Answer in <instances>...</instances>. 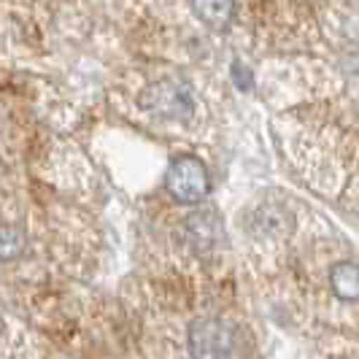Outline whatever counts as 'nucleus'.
Segmentation results:
<instances>
[{"label":"nucleus","mask_w":359,"mask_h":359,"mask_svg":"<svg viewBox=\"0 0 359 359\" xmlns=\"http://www.w3.org/2000/svg\"><path fill=\"white\" fill-rule=\"evenodd\" d=\"M187 346L192 359H235L238 330L233 322L219 316H200L189 324Z\"/></svg>","instance_id":"f257e3e1"},{"label":"nucleus","mask_w":359,"mask_h":359,"mask_svg":"<svg viewBox=\"0 0 359 359\" xmlns=\"http://www.w3.org/2000/svg\"><path fill=\"white\" fill-rule=\"evenodd\" d=\"M165 189L170 192V198L184 203V205L200 203L211 189V176H208L205 162L195 157V154H179L168 165Z\"/></svg>","instance_id":"f03ea898"},{"label":"nucleus","mask_w":359,"mask_h":359,"mask_svg":"<svg viewBox=\"0 0 359 359\" xmlns=\"http://www.w3.org/2000/svg\"><path fill=\"white\" fill-rule=\"evenodd\" d=\"M138 103L144 111L165 119H189L195 111L192 92L184 81H157L141 92Z\"/></svg>","instance_id":"7ed1b4c3"},{"label":"nucleus","mask_w":359,"mask_h":359,"mask_svg":"<svg viewBox=\"0 0 359 359\" xmlns=\"http://www.w3.org/2000/svg\"><path fill=\"white\" fill-rule=\"evenodd\" d=\"M184 230H187V241L198 249V252H208L219 243V238L224 235V224L216 211H195V214L187 216L184 222Z\"/></svg>","instance_id":"20e7f679"},{"label":"nucleus","mask_w":359,"mask_h":359,"mask_svg":"<svg viewBox=\"0 0 359 359\" xmlns=\"http://www.w3.org/2000/svg\"><path fill=\"white\" fill-rule=\"evenodd\" d=\"M330 287L343 303L359 300V262H335L330 268Z\"/></svg>","instance_id":"39448f33"},{"label":"nucleus","mask_w":359,"mask_h":359,"mask_svg":"<svg viewBox=\"0 0 359 359\" xmlns=\"http://www.w3.org/2000/svg\"><path fill=\"white\" fill-rule=\"evenodd\" d=\"M25 246H27V235H25L22 227H17V224H0V259L3 262H11V259L22 257Z\"/></svg>","instance_id":"423d86ee"},{"label":"nucleus","mask_w":359,"mask_h":359,"mask_svg":"<svg viewBox=\"0 0 359 359\" xmlns=\"http://www.w3.org/2000/svg\"><path fill=\"white\" fill-rule=\"evenodd\" d=\"M192 11H195L208 27L222 30V27L230 22V17H233L235 6L233 3H192Z\"/></svg>","instance_id":"0eeeda50"},{"label":"nucleus","mask_w":359,"mask_h":359,"mask_svg":"<svg viewBox=\"0 0 359 359\" xmlns=\"http://www.w3.org/2000/svg\"><path fill=\"white\" fill-rule=\"evenodd\" d=\"M233 79H235V84H238V90H252L254 76H252V71H249V68L243 71L241 60H235V62H233Z\"/></svg>","instance_id":"6e6552de"}]
</instances>
